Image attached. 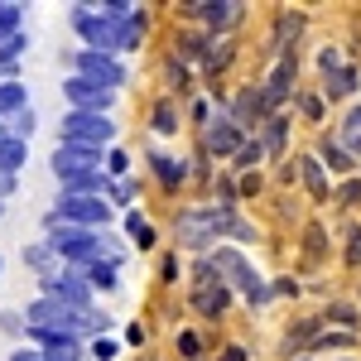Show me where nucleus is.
<instances>
[{
  "label": "nucleus",
  "instance_id": "obj_1",
  "mask_svg": "<svg viewBox=\"0 0 361 361\" xmlns=\"http://www.w3.org/2000/svg\"><path fill=\"white\" fill-rule=\"evenodd\" d=\"M246 236V226L231 222V212L226 207H197V212H183L178 222H173V236H178V246H207V241H217V236Z\"/></svg>",
  "mask_w": 361,
  "mask_h": 361
},
{
  "label": "nucleus",
  "instance_id": "obj_2",
  "mask_svg": "<svg viewBox=\"0 0 361 361\" xmlns=\"http://www.w3.org/2000/svg\"><path fill=\"white\" fill-rule=\"evenodd\" d=\"M116 135V126L102 111H68L63 116V145H87V149H102Z\"/></svg>",
  "mask_w": 361,
  "mask_h": 361
},
{
  "label": "nucleus",
  "instance_id": "obj_3",
  "mask_svg": "<svg viewBox=\"0 0 361 361\" xmlns=\"http://www.w3.org/2000/svg\"><path fill=\"white\" fill-rule=\"evenodd\" d=\"M49 246H54L63 260H78V265H97V260H102V236H97V231H82V226H63V231H54Z\"/></svg>",
  "mask_w": 361,
  "mask_h": 361
},
{
  "label": "nucleus",
  "instance_id": "obj_4",
  "mask_svg": "<svg viewBox=\"0 0 361 361\" xmlns=\"http://www.w3.org/2000/svg\"><path fill=\"white\" fill-rule=\"evenodd\" d=\"M212 270H222V275H231V284H236V289L246 294L250 304L270 299V289H265V284L255 279V270H250V265L241 260V255H236V250H217V255H212Z\"/></svg>",
  "mask_w": 361,
  "mask_h": 361
},
{
  "label": "nucleus",
  "instance_id": "obj_5",
  "mask_svg": "<svg viewBox=\"0 0 361 361\" xmlns=\"http://www.w3.org/2000/svg\"><path fill=\"white\" fill-rule=\"evenodd\" d=\"M73 25H78V34L92 44V54H97V49H102V54H106V49H121V20H111V15H87V10H78Z\"/></svg>",
  "mask_w": 361,
  "mask_h": 361
},
{
  "label": "nucleus",
  "instance_id": "obj_6",
  "mask_svg": "<svg viewBox=\"0 0 361 361\" xmlns=\"http://www.w3.org/2000/svg\"><path fill=\"white\" fill-rule=\"evenodd\" d=\"M97 164H102V149H87V145H58L54 149V173L58 178L97 173Z\"/></svg>",
  "mask_w": 361,
  "mask_h": 361
},
{
  "label": "nucleus",
  "instance_id": "obj_7",
  "mask_svg": "<svg viewBox=\"0 0 361 361\" xmlns=\"http://www.w3.org/2000/svg\"><path fill=\"white\" fill-rule=\"evenodd\" d=\"M58 217L87 231V226H102V222H106V217H111V207H106L102 197H68V193H63V202H58Z\"/></svg>",
  "mask_w": 361,
  "mask_h": 361
},
{
  "label": "nucleus",
  "instance_id": "obj_8",
  "mask_svg": "<svg viewBox=\"0 0 361 361\" xmlns=\"http://www.w3.org/2000/svg\"><path fill=\"white\" fill-rule=\"evenodd\" d=\"M193 304L202 318H222L226 304H231V294H226V284H217L212 279V265H202V275H197V294H193Z\"/></svg>",
  "mask_w": 361,
  "mask_h": 361
},
{
  "label": "nucleus",
  "instance_id": "obj_9",
  "mask_svg": "<svg viewBox=\"0 0 361 361\" xmlns=\"http://www.w3.org/2000/svg\"><path fill=\"white\" fill-rule=\"evenodd\" d=\"M78 68H82L78 78H87V82H97V87H106V92L126 82V73H121V63H111L106 54H92V49H87V54H78Z\"/></svg>",
  "mask_w": 361,
  "mask_h": 361
},
{
  "label": "nucleus",
  "instance_id": "obj_10",
  "mask_svg": "<svg viewBox=\"0 0 361 361\" xmlns=\"http://www.w3.org/2000/svg\"><path fill=\"white\" fill-rule=\"evenodd\" d=\"M63 92H68L73 111H102V116H106V106H111V92L97 87V82H87V78H68Z\"/></svg>",
  "mask_w": 361,
  "mask_h": 361
},
{
  "label": "nucleus",
  "instance_id": "obj_11",
  "mask_svg": "<svg viewBox=\"0 0 361 361\" xmlns=\"http://www.w3.org/2000/svg\"><path fill=\"white\" fill-rule=\"evenodd\" d=\"M294 78H299V58L284 54L275 63V73H270V82H265V106H279V102L294 92Z\"/></svg>",
  "mask_w": 361,
  "mask_h": 361
},
{
  "label": "nucleus",
  "instance_id": "obj_12",
  "mask_svg": "<svg viewBox=\"0 0 361 361\" xmlns=\"http://www.w3.org/2000/svg\"><path fill=\"white\" fill-rule=\"evenodd\" d=\"M44 289H49V299H58V304L73 308V313H82V308H87V284H78V275L44 279Z\"/></svg>",
  "mask_w": 361,
  "mask_h": 361
},
{
  "label": "nucleus",
  "instance_id": "obj_13",
  "mask_svg": "<svg viewBox=\"0 0 361 361\" xmlns=\"http://www.w3.org/2000/svg\"><path fill=\"white\" fill-rule=\"evenodd\" d=\"M207 149H212V154H236V149H241V126L212 121V126H207Z\"/></svg>",
  "mask_w": 361,
  "mask_h": 361
},
{
  "label": "nucleus",
  "instance_id": "obj_14",
  "mask_svg": "<svg viewBox=\"0 0 361 361\" xmlns=\"http://www.w3.org/2000/svg\"><path fill=\"white\" fill-rule=\"evenodd\" d=\"M188 10H193L202 25H217V29L231 25V20L241 15V5H236V0H202V5H188Z\"/></svg>",
  "mask_w": 361,
  "mask_h": 361
},
{
  "label": "nucleus",
  "instance_id": "obj_15",
  "mask_svg": "<svg viewBox=\"0 0 361 361\" xmlns=\"http://www.w3.org/2000/svg\"><path fill=\"white\" fill-rule=\"evenodd\" d=\"M299 29H304V15L299 10H279V20H275V54L279 58L289 54V39H299Z\"/></svg>",
  "mask_w": 361,
  "mask_h": 361
},
{
  "label": "nucleus",
  "instance_id": "obj_16",
  "mask_svg": "<svg viewBox=\"0 0 361 361\" xmlns=\"http://www.w3.org/2000/svg\"><path fill=\"white\" fill-rule=\"evenodd\" d=\"M34 333L49 342V357H44V361H78V342H73V337H63V333H44V328H34Z\"/></svg>",
  "mask_w": 361,
  "mask_h": 361
},
{
  "label": "nucleus",
  "instance_id": "obj_17",
  "mask_svg": "<svg viewBox=\"0 0 361 361\" xmlns=\"http://www.w3.org/2000/svg\"><path fill=\"white\" fill-rule=\"evenodd\" d=\"M323 92H328V97H352V92H357V73H352V68H333V73L323 78Z\"/></svg>",
  "mask_w": 361,
  "mask_h": 361
},
{
  "label": "nucleus",
  "instance_id": "obj_18",
  "mask_svg": "<svg viewBox=\"0 0 361 361\" xmlns=\"http://www.w3.org/2000/svg\"><path fill=\"white\" fill-rule=\"evenodd\" d=\"M25 154H29V149H25V140H15V135H10V140H0V173H15V169L25 164Z\"/></svg>",
  "mask_w": 361,
  "mask_h": 361
},
{
  "label": "nucleus",
  "instance_id": "obj_19",
  "mask_svg": "<svg viewBox=\"0 0 361 361\" xmlns=\"http://www.w3.org/2000/svg\"><path fill=\"white\" fill-rule=\"evenodd\" d=\"M5 111H25V82H15V78L0 82V116Z\"/></svg>",
  "mask_w": 361,
  "mask_h": 361
},
{
  "label": "nucleus",
  "instance_id": "obj_20",
  "mask_svg": "<svg viewBox=\"0 0 361 361\" xmlns=\"http://www.w3.org/2000/svg\"><path fill=\"white\" fill-rule=\"evenodd\" d=\"M323 159H328L333 173H352V154H347L342 145H333V140H323Z\"/></svg>",
  "mask_w": 361,
  "mask_h": 361
},
{
  "label": "nucleus",
  "instance_id": "obj_21",
  "mask_svg": "<svg viewBox=\"0 0 361 361\" xmlns=\"http://www.w3.org/2000/svg\"><path fill=\"white\" fill-rule=\"evenodd\" d=\"M154 130H159V135H173V130H178V106H173V102H159V106H154Z\"/></svg>",
  "mask_w": 361,
  "mask_h": 361
},
{
  "label": "nucleus",
  "instance_id": "obj_22",
  "mask_svg": "<svg viewBox=\"0 0 361 361\" xmlns=\"http://www.w3.org/2000/svg\"><path fill=\"white\" fill-rule=\"evenodd\" d=\"M304 183H308V193L318 197V202L328 197V183H323V164H318V159H304Z\"/></svg>",
  "mask_w": 361,
  "mask_h": 361
},
{
  "label": "nucleus",
  "instance_id": "obj_23",
  "mask_svg": "<svg viewBox=\"0 0 361 361\" xmlns=\"http://www.w3.org/2000/svg\"><path fill=\"white\" fill-rule=\"evenodd\" d=\"M265 111H270V106H265V92H255V87L241 97V106H236V116H241V121H250V116H265Z\"/></svg>",
  "mask_w": 361,
  "mask_h": 361
},
{
  "label": "nucleus",
  "instance_id": "obj_24",
  "mask_svg": "<svg viewBox=\"0 0 361 361\" xmlns=\"http://www.w3.org/2000/svg\"><path fill=\"white\" fill-rule=\"evenodd\" d=\"M87 279L102 284V289H116V265H111V260H106V265L97 260V265H87Z\"/></svg>",
  "mask_w": 361,
  "mask_h": 361
},
{
  "label": "nucleus",
  "instance_id": "obj_25",
  "mask_svg": "<svg viewBox=\"0 0 361 361\" xmlns=\"http://www.w3.org/2000/svg\"><path fill=\"white\" fill-rule=\"evenodd\" d=\"M154 173H159L164 183H178V178H183V164H178V159H164V154H159V159H154Z\"/></svg>",
  "mask_w": 361,
  "mask_h": 361
},
{
  "label": "nucleus",
  "instance_id": "obj_26",
  "mask_svg": "<svg viewBox=\"0 0 361 361\" xmlns=\"http://www.w3.org/2000/svg\"><path fill=\"white\" fill-rule=\"evenodd\" d=\"M126 226H130V236H135L140 246H149V241H154V231H149V222H145L140 212H130V217H126Z\"/></svg>",
  "mask_w": 361,
  "mask_h": 361
},
{
  "label": "nucleus",
  "instance_id": "obj_27",
  "mask_svg": "<svg viewBox=\"0 0 361 361\" xmlns=\"http://www.w3.org/2000/svg\"><path fill=\"white\" fill-rule=\"evenodd\" d=\"M323 318H328V323H337V328H357V313H352L347 304H333Z\"/></svg>",
  "mask_w": 361,
  "mask_h": 361
},
{
  "label": "nucleus",
  "instance_id": "obj_28",
  "mask_svg": "<svg viewBox=\"0 0 361 361\" xmlns=\"http://www.w3.org/2000/svg\"><path fill=\"white\" fill-rule=\"evenodd\" d=\"M313 333H318V318H308V323H299V328H289V337H284V342H289V347H299V342H308Z\"/></svg>",
  "mask_w": 361,
  "mask_h": 361
},
{
  "label": "nucleus",
  "instance_id": "obj_29",
  "mask_svg": "<svg viewBox=\"0 0 361 361\" xmlns=\"http://www.w3.org/2000/svg\"><path fill=\"white\" fill-rule=\"evenodd\" d=\"M265 145H270V149H279V145H284V121H265Z\"/></svg>",
  "mask_w": 361,
  "mask_h": 361
},
{
  "label": "nucleus",
  "instance_id": "obj_30",
  "mask_svg": "<svg viewBox=\"0 0 361 361\" xmlns=\"http://www.w3.org/2000/svg\"><path fill=\"white\" fill-rule=\"evenodd\" d=\"M231 63V44H212V54H207V68H226Z\"/></svg>",
  "mask_w": 361,
  "mask_h": 361
},
{
  "label": "nucleus",
  "instance_id": "obj_31",
  "mask_svg": "<svg viewBox=\"0 0 361 361\" xmlns=\"http://www.w3.org/2000/svg\"><path fill=\"white\" fill-rule=\"evenodd\" d=\"M333 202H342V207H357V202H361V183H347V188H342Z\"/></svg>",
  "mask_w": 361,
  "mask_h": 361
},
{
  "label": "nucleus",
  "instance_id": "obj_32",
  "mask_svg": "<svg viewBox=\"0 0 361 361\" xmlns=\"http://www.w3.org/2000/svg\"><path fill=\"white\" fill-rule=\"evenodd\" d=\"M29 130H34V111H29V106H25V111L15 116V140H25Z\"/></svg>",
  "mask_w": 361,
  "mask_h": 361
},
{
  "label": "nucleus",
  "instance_id": "obj_33",
  "mask_svg": "<svg viewBox=\"0 0 361 361\" xmlns=\"http://www.w3.org/2000/svg\"><path fill=\"white\" fill-rule=\"evenodd\" d=\"M255 159H260V145H241V149H236V164L241 169H250Z\"/></svg>",
  "mask_w": 361,
  "mask_h": 361
},
{
  "label": "nucleus",
  "instance_id": "obj_34",
  "mask_svg": "<svg viewBox=\"0 0 361 361\" xmlns=\"http://www.w3.org/2000/svg\"><path fill=\"white\" fill-rule=\"evenodd\" d=\"M20 25V5H0V29H15Z\"/></svg>",
  "mask_w": 361,
  "mask_h": 361
},
{
  "label": "nucleus",
  "instance_id": "obj_35",
  "mask_svg": "<svg viewBox=\"0 0 361 361\" xmlns=\"http://www.w3.org/2000/svg\"><path fill=\"white\" fill-rule=\"evenodd\" d=\"M308 255H323V231L318 226H308Z\"/></svg>",
  "mask_w": 361,
  "mask_h": 361
},
{
  "label": "nucleus",
  "instance_id": "obj_36",
  "mask_svg": "<svg viewBox=\"0 0 361 361\" xmlns=\"http://www.w3.org/2000/svg\"><path fill=\"white\" fill-rule=\"evenodd\" d=\"M347 260H352V265H361V231H352V246H347Z\"/></svg>",
  "mask_w": 361,
  "mask_h": 361
},
{
  "label": "nucleus",
  "instance_id": "obj_37",
  "mask_svg": "<svg viewBox=\"0 0 361 361\" xmlns=\"http://www.w3.org/2000/svg\"><path fill=\"white\" fill-rule=\"evenodd\" d=\"M347 342H352V333H337V337H323L318 347H347Z\"/></svg>",
  "mask_w": 361,
  "mask_h": 361
},
{
  "label": "nucleus",
  "instance_id": "obj_38",
  "mask_svg": "<svg viewBox=\"0 0 361 361\" xmlns=\"http://www.w3.org/2000/svg\"><path fill=\"white\" fill-rule=\"evenodd\" d=\"M178 347H183L188 357H197V337H193V333H183V337H178Z\"/></svg>",
  "mask_w": 361,
  "mask_h": 361
},
{
  "label": "nucleus",
  "instance_id": "obj_39",
  "mask_svg": "<svg viewBox=\"0 0 361 361\" xmlns=\"http://www.w3.org/2000/svg\"><path fill=\"white\" fill-rule=\"evenodd\" d=\"M222 361H246V352H241V347H226V352H222Z\"/></svg>",
  "mask_w": 361,
  "mask_h": 361
},
{
  "label": "nucleus",
  "instance_id": "obj_40",
  "mask_svg": "<svg viewBox=\"0 0 361 361\" xmlns=\"http://www.w3.org/2000/svg\"><path fill=\"white\" fill-rule=\"evenodd\" d=\"M347 130H357V135H361V106L352 111V121H347Z\"/></svg>",
  "mask_w": 361,
  "mask_h": 361
},
{
  "label": "nucleus",
  "instance_id": "obj_41",
  "mask_svg": "<svg viewBox=\"0 0 361 361\" xmlns=\"http://www.w3.org/2000/svg\"><path fill=\"white\" fill-rule=\"evenodd\" d=\"M10 361H44V357H39V352H15Z\"/></svg>",
  "mask_w": 361,
  "mask_h": 361
},
{
  "label": "nucleus",
  "instance_id": "obj_42",
  "mask_svg": "<svg viewBox=\"0 0 361 361\" xmlns=\"http://www.w3.org/2000/svg\"><path fill=\"white\" fill-rule=\"evenodd\" d=\"M0 140H10V135H5V126H0Z\"/></svg>",
  "mask_w": 361,
  "mask_h": 361
},
{
  "label": "nucleus",
  "instance_id": "obj_43",
  "mask_svg": "<svg viewBox=\"0 0 361 361\" xmlns=\"http://www.w3.org/2000/svg\"><path fill=\"white\" fill-rule=\"evenodd\" d=\"M0 188H5V178H0Z\"/></svg>",
  "mask_w": 361,
  "mask_h": 361
}]
</instances>
